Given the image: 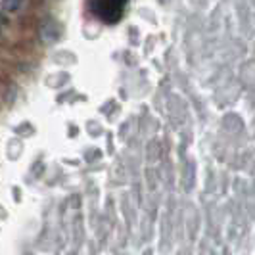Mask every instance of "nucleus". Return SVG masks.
<instances>
[{
  "label": "nucleus",
  "instance_id": "obj_1",
  "mask_svg": "<svg viewBox=\"0 0 255 255\" xmlns=\"http://www.w3.org/2000/svg\"><path fill=\"white\" fill-rule=\"evenodd\" d=\"M127 0H90V10L104 23H117L123 15Z\"/></svg>",
  "mask_w": 255,
  "mask_h": 255
},
{
  "label": "nucleus",
  "instance_id": "obj_2",
  "mask_svg": "<svg viewBox=\"0 0 255 255\" xmlns=\"http://www.w3.org/2000/svg\"><path fill=\"white\" fill-rule=\"evenodd\" d=\"M21 2H23V0H2V8H4L6 12H15V10H19Z\"/></svg>",
  "mask_w": 255,
  "mask_h": 255
}]
</instances>
